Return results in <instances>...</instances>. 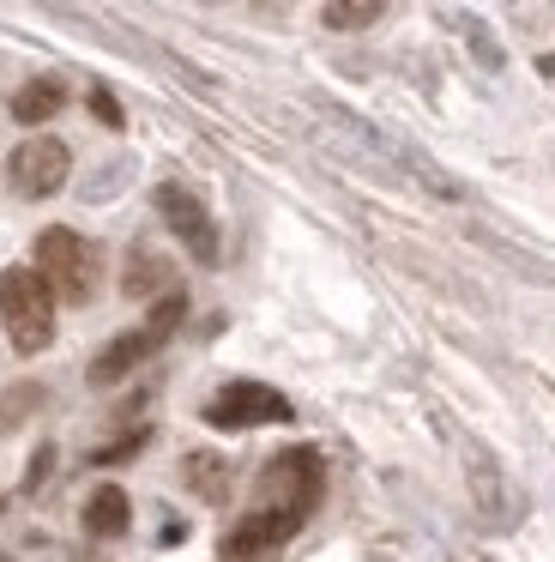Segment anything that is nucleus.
Instances as JSON below:
<instances>
[{
    "label": "nucleus",
    "instance_id": "nucleus-1",
    "mask_svg": "<svg viewBox=\"0 0 555 562\" xmlns=\"http://www.w3.org/2000/svg\"><path fill=\"white\" fill-rule=\"evenodd\" d=\"M0 327H7L12 351L36 357L55 339V291L43 284L36 267H7L0 272Z\"/></svg>",
    "mask_w": 555,
    "mask_h": 562
},
{
    "label": "nucleus",
    "instance_id": "nucleus-5",
    "mask_svg": "<svg viewBox=\"0 0 555 562\" xmlns=\"http://www.w3.org/2000/svg\"><path fill=\"white\" fill-rule=\"evenodd\" d=\"M67 170H72L67 146H60V139H48V134H36V139H24V146H12L7 188L19 200H48V194H60V188H67Z\"/></svg>",
    "mask_w": 555,
    "mask_h": 562
},
{
    "label": "nucleus",
    "instance_id": "nucleus-19",
    "mask_svg": "<svg viewBox=\"0 0 555 562\" xmlns=\"http://www.w3.org/2000/svg\"><path fill=\"white\" fill-rule=\"evenodd\" d=\"M0 562H7V557H0Z\"/></svg>",
    "mask_w": 555,
    "mask_h": 562
},
{
    "label": "nucleus",
    "instance_id": "nucleus-3",
    "mask_svg": "<svg viewBox=\"0 0 555 562\" xmlns=\"http://www.w3.org/2000/svg\"><path fill=\"white\" fill-rule=\"evenodd\" d=\"M181 315H188V296L169 291L163 303H157L151 315H145V327H139V333H121L115 345H103V351L91 357V369H84V375H91V387H115V381H127L133 369L145 363V357H157V345H163L169 333L181 327Z\"/></svg>",
    "mask_w": 555,
    "mask_h": 562
},
{
    "label": "nucleus",
    "instance_id": "nucleus-11",
    "mask_svg": "<svg viewBox=\"0 0 555 562\" xmlns=\"http://www.w3.org/2000/svg\"><path fill=\"white\" fill-rule=\"evenodd\" d=\"M163 279H169L163 255L145 248V243H133L127 248V272H121V291H127V296H151V291H163Z\"/></svg>",
    "mask_w": 555,
    "mask_h": 562
},
{
    "label": "nucleus",
    "instance_id": "nucleus-9",
    "mask_svg": "<svg viewBox=\"0 0 555 562\" xmlns=\"http://www.w3.org/2000/svg\"><path fill=\"white\" fill-rule=\"evenodd\" d=\"M133 526V502L121 484H97L91 496H84V532L91 538H121Z\"/></svg>",
    "mask_w": 555,
    "mask_h": 562
},
{
    "label": "nucleus",
    "instance_id": "nucleus-12",
    "mask_svg": "<svg viewBox=\"0 0 555 562\" xmlns=\"http://www.w3.org/2000/svg\"><path fill=\"white\" fill-rule=\"evenodd\" d=\"M181 477H188L193 496L224 502V490H229V460H217V453H188V460H181Z\"/></svg>",
    "mask_w": 555,
    "mask_h": 562
},
{
    "label": "nucleus",
    "instance_id": "nucleus-14",
    "mask_svg": "<svg viewBox=\"0 0 555 562\" xmlns=\"http://www.w3.org/2000/svg\"><path fill=\"white\" fill-rule=\"evenodd\" d=\"M36 405H43V387H36V381H24V387H7V393H0V436H7V429H19L24 417L36 412Z\"/></svg>",
    "mask_w": 555,
    "mask_h": 562
},
{
    "label": "nucleus",
    "instance_id": "nucleus-2",
    "mask_svg": "<svg viewBox=\"0 0 555 562\" xmlns=\"http://www.w3.org/2000/svg\"><path fill=\"white\" fill-rule=\"evenodd\" d=\"M36 272H43V284L60 296V303H91L103 255H97V243H84L79 231L55 224V231L36 236Z\"/></svg>",
    "mask_w": 555,
    "mask_h": 562
},
{
    "label": "nucleus",
    "instance_id": "nucleus-6",
    "mask_svg": "<svg viewBox=\"0 0 555 562\" xmlns=\"http://www.w3.org/2000/svg\"><path fill=\"white\" fill-rule=\"evenodd\" d=\"M212 429H260V424H290V400L265 381H229L212 405H205Z\"/></svg>",
    "mask_w": 555,
    "mask_h": 562
},
{
    "label": "nucleus",
    "instance_id": "nucleus-10",
    "mask_svg": "<svg viewBox=\"0 0 555 562\" xmlns=\"http://www.w3.org/2000/svg\"><path fill=\"white\" fill-rule=\"evenodd\" d=\"M60 103H67V86L60 79H31V86L12 91V122L19 127H43L60 115Z\"/></svg>",
    "mask_w": 555,
    "mask_h": 562
},
{
    "label": "nucleus",
    "instance_id": "nucleus-8",
    "mask_svg": "<svg viewBox=\"0 0 555 562\" xmlns=\"http://www.w3.org/2000/svg\"><path fill=\"white\" fill-rule=\"evenodd\" d=\"M296 532H302V520H296V514L253 508V514H241V526L224 538V562H253V557H265V550L290 544Z\"/></svg>",
    "mask_w": 555,
    "mask_h": 562
},
{
    "label": "nucleus",
    "instance_id": "nucleus-15",
    "mask_svg": "<svg viewBox=\"0 0 555 562\" xmlns=\"http://www.w3.org/2000/svg\"><path fill=\"white\" fill-rule=\"evenodd\" d=\"M145 441H151V429H133V436H121V441H109V448H97L91 465H121V460H133Z\"/></svg>",
    "mask_w": 555,
    "mask_h": 562
},
{
    "label": "nucleus",
    "instance_id": "nucleus-18",
    "mask_svg": "<svg viewBox=\"0 0 555 562\" xmlns=\"http://www.w3.org/2000/svg\"><path fill=\"white\" fill-rule=\"evenodd\" d=\"M537 67H543V79H555V55H543V61H537Z\"/></svg>",
    "mask_w": 555,
    "mask_h": 562
},
{
    "label": "nucleus",
    "instance_id": "nucleus-13",
    "mask_svg": "<svg viewBox=\"0 0 555 562\" xmlns=\"http://www.w3.org/2000/svg\"><path fill=\"white\" fill-rule=\"evenodd\" d=\"M381 13H386L381 0H332L320 19H326V31H362V25H374Z\"/></svg>",
    "mask_w": 555,
    "mask_h": 562
},
{
    "label": "nucleus",
    "instance_id": "nucleus-4",
    "mask_svg": "<svg viewBox=\"0 0 555 562\" xmlns=\"http://www.w3.org/2000/svg\"><path fill=\"white\" fill-rule=\"evenodd\" d=\"M326 490V465L314 448H284L265 460L260 472V502L253 508H272V514H296V520H308L314 502H320Z\"/></svg>",
    "mask_w": 555,
    "mask_h": 562
},
{
    "label": "nucleus",
    "instance_id": "nucleus-17",
    "mask_svg": "<svg viewBox=\"0 0 555 562\" xmlns=\"http://www.w3.org/2000/svg\"><path fill=\"white\" fill-rule=\"evenodd\" d=\"M91 115H97L103 127H121V103L109 98V91H91Z\"/></svg>",
    "mask_w": 555,
    "mask_h": 562
},
{
    "label": "nucleus",
    "instance_id": "nucleus-7",
    "mask_svg": "<svg viewBox=\"0 0 555 562\" xmlns=\"http://www.w3.org/2000/svg\"><path fill=\"white\" fill-rule=\"evenodd\" d=\"M151 200H157V212H163L169 231H175L181 243H188V255L212 267V260H217V224H212V212H205V206H200V200H193L181 182H163Z\"/></svg>",
    "mask_w": 555,
    "mask_h": 562
},
{
    "label": "nucleus",
    "instance_id": "nucleus-16",
    "mask_svg": "<svg viewBox=\"0 0 555 562\" xmlns=\"http://www.w3.org/2000/svg\"><path fill=\"white\" fill-rule=\"evenodd\" d=\"M48 465H55V448L43 441V448L31 453V472H24V490H36V484H43V477H48Z\"/></svg>",
    "mask_w": 555,
    "mask_h": 562
}]
</instances>
